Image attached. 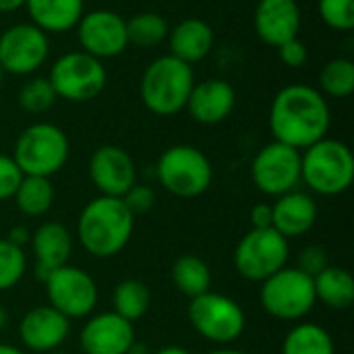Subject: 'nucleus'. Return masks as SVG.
<instances>
[{"mask_svg":"<svg viewBox=\"0 0 354 354\" xmlns=\"http://www.w3.org/2000/svg\"><path fill=\"white\" fill-rule=\"evenodd\" d=\"M172 284L189 299H195L212 288V270L199 255H180L170 270Z\"/></svg>","mask_w":354,"mask_h":354,"instance_id":"obj_25","label":"nucleus"},{"mask_svg":"<svg viewBox=\"0 0 354 354\" xmlns=\"http://www.w3.org/2000/svg\"><path fill=\"white\" fill-rule=\"evenodd\" d=\"M330 124L332 112L328 97L313 85H286L272 100L270 131L274 141L303 151L328 137Z\"/></svg>","mask_w":354,"mask_h":354,"instance_id":"obj_1","label":"nucleus"},{"mask_svg":"<svg viewBox=\"0 0 354 354\" xmlns=\"http://www.w3.org/2000/svg\"><path fill=\"white\" fill-rule=\"evenodd\" d=\"M50 56V35L31 21L15 23L0 33V71L15 77L35 75Z\"/></svg>","mask_w":354,"mask_h":354,"instance_id":"obj_12","label":"nucleus"},{"mask_svg":"<svg viewBox=\"0 0 354 354\" xmlns=\"http://www.w3.org/2000/svg\"><path fill=\"white\" fill-rule=\"evenodd\" d=\"M290 245L274 228H251L234 247V270L249 282H263L288 266Z\"/></svg>","mask_w":354,"mask_h":354,"instance_id":"obj_10","label":"nucleus"},{"mask_svg":"<svg viewBox=\"0 0 354 354\" xmlns=\"http://www.w3.org/2000/svg\"><path fill=\"white\" fill-rule=\"evenodd\" d=\"M253 27L257 37L272 48L299 37L303 27V12L297 0H259L253 12Z\"/></svg>","mask_w":354,"mask_h":354,"instance_id":"obj_18","label":"nucleus"},{"mask_svg":"<svg viewBox=\"0 0 354 354\" xmlns=\"http://www.w3.org/2000/svg\"><path fill=\"white\" fill-rule=\"evenodd\" d=\"M259 303L263 311L280 322H301L317 305L313 278L299 268H282L261 282Z\"/></svg>","mask_w":354,"mask_h":354,"instance_id":"obj_7","label":"nucleus"},{"mask_svg":"<svg viewBox=\"0 0 354 354\" xmlns=\"http://www.w3.org/2000/svg\"><path fill=\"white\" fill-rule=\"evenodd\" d=\"M29 21L44 33H68L85 12V0H27Z\"/></svg>","mask_w":354,"mask_h":354,"instance_id":"obj_23","label":"nucleus"},{"mask_svg":"<svg viewBox=\"0 0 354 354\" xmlns=\"http://www.w3.org/2000/svg\"><path fill=\"white\" fill-rule=\"evenodd\" d=\"M282 354H336V344L326 328L303 322L284 336Z\"/></svg>","mask_w":354,"mask_h":354,"instance_id":"obj_26","label":"nucleus"},{"mask_svg":"<svg viewBox=\"0 0 354 354\" xmlns=\"http://www.w3.org/2000/svg\"><path fill=\"white\" fill-rule=\"evenodd\" d=\"M21 180H23V172L15 164L12 156L0 153V201L12 199Z\"/></svg>","mask_w":354,"mask_h":354,"instance_id":"obj_35","label":"nucleus"},{"mask_svg":"<svg viewBox=\"0 0 354 354\" xmlns=\"http://www.w3.org/2000/svg\"><path fill=\"white\" fill-rule=\"evenodd\" d=\"M48 81L58 100L83 104L95 100L108 81L106 64L81 50L58 56L48 73Z\"/></svg>","mask_w":354,"mask_h":354,"instance_id":"obj_8","label":"nucleus"},{"mask_svg":"<svg viewBox=\"0 0 354 354\" xmlns=\"http://www.w3.org/2000/svg\"><path fill=\"white\" fill-rule=\"evenodd\" d=\"M236 106V91L224 79H205L195 81L185 110H189L191 118L199 124L214 127L224 122Z\"/></svg>","mask_w":354,"mask_h":354,"instance_id":"obj_19","label":"nucleus"},{"mask_svg":"<svg viewBox=\"0 0 354 354\" xmlns=\"http://www.w3.org/2000/svg\"><path fill=\"white\" fill-rule=\"evenodd\" d=\"M29 239H31V234H29V230L25 228V226H15V228H10L8 230V236H6V241L8 243H12V245H17V247H25V245H29Z\"/></svg>","mask_w":354,"mask_h":354,"instance_id":"obj_39","label":"nucleus"},{"mask_svg":"<svg viewBox=\"0 0 354 354\" xmlns=\"http://www.w3.org/2000/svg\"><path fill=\"white\" fill-rule=\"evenodd\" d=\"M187 317L203 340L220 346L236 342L247 328V315L243 307L234 299L212 290L191 299Z\"/></svg>","mask_w":354,"mask_h":354,"instance_id":"obj_9","label":"nucleus"},{"mask_svg":"<svg viewBox=\"0 0 354 354\" xmlns=\"http://www.w3.org/2000/svg\"><path fill=\"white\" fill-rule=\"evenodd\" d=\"M251 178L268 197L295 191L301 183V151L280 141L263 145L251 162Z\"/></svg>","mask_w":354,"mask_h":354,"instance_id":"obj_13","label":"nucleus"},{"mask_svg":"<svg viewBox=\"0 0 354 354\" xmlns=\"http://www.w3.org/2000/svg\"><path fill=\"white\" fill-rule=\"evenodd\" d=\"M301 183L322 197H338L354 183V156L344 141L324 137L301 151Z\"/></svg>","mask_w":354,"mask_h":354,"instance_id":"obj_3","label":"nucleus"},{"mask_svg":"<svg viewBox=\"0 0 354 354\" xmlns=\"http://www.w3.org/2000/svg\"><path fill=\"white\" fill-rule=\"evenodd\" d=\"M317 216L319 207L311 193L295 189L286 195L276 197V203L272 205V228L288 241L299 239L311 232Z\"/></svg>","mask_w":354,"mask_h":354,"instance_id":"obj_21","label":"nucleus"},{"mask_svg":"<svg viewBox=\"0 0 354 354\" xmlns=\"http://www.w3.org/2000/svg\"><path fill=\"white\" fill-rule=\"evenodd\" d=\"M48 354H68V353H62V351H54V353H48Z\"/></svg>","mask_w":354,"mask_h":354,"instance_id":"obj_46","label":"nucleus"},{"mask_svg":"<svg viewBox=\"0 0 354 354\" xmlns=\"http://www.w3.org/2000/svg\"><path fill=\"white\" fill-rule=\"evenodd\" d=\"M71 156L66 133L52 122H33L23 129L12 147V160L23 176L52 178L58 174Z\"/></svg>","mask_w":354,"mask_h":354,"instance_id":"obj_5","label":"nucleus"},{"mask_svg":"<svg viewBox=\"0 0 354 354\" xmlns=\"http://www.w3.org/2000/svg\"><path fill=\"white\" fill-rule=\"evenodd\" d=\"M75 29L79 50L102 62L120 56L129 48L127 21L110 8H93L83 12Z\"/></svg>","mask_w":354,"mask_h":354,"instance_id":"obj_14","label":"nucleus"},{"mask_svg":"<svg viewBox=\"0 0 354 354\" xmlns=\"http://www.w3.org/2000/svg\"><path fill=\"white\" fill-rule=\"evenodd\" d=\"M124 205L129 207V212L137 218V216H143L147 212H151V207L156 205V193L149 185H141V183H135L122 197Z\"/></svg>","mask_w":354,"mask_h":354,"instance_id":"obj_34","label":"nucleus"},{"mask_svg":"<svg viewBox=\"0 0 354 354\" xmlns=\"http://www.w3.org/2000/svg\"><path fill=\"white\" fill-rule=\"evenodd\" d=\"M151 354H191L187 348H183V346H162L160 351H156V353Z\"/></svg>","mask_w":354,"mask_h":354,"instance_id":"obj_41","label":"nucleus"},{"mask_svg":"<svg viewBox=\"0 0 354 354\" xmlns=\"http://www.w3.org/2000/svg\"><path fill=\"white\" fill-rule=\"evenodd\" d=\"M127 354H151V353H149V348H147L143 342H137V340H135V342H133V346L129 348V353Z\"/></svg>","mask_w":354,"mask_h":354,"instance_id":"obj_43","label":"nucleus"},{"mask_svg":"<svg viewBox=\"0 0 354 354\" xmlns=\"http://www.w3.org/2000/svg\"><path fill=\"white\" fill-rule=\"evenodd\" d=\"M278 58L288 68H301V66H305V62L309 58V50L299 37H295V39H288L282 46H278Z\"/></svg>","mask_w":354,"mask_h":354,"instance_id":"obj_37","label":"nucleus"},{"mask_svg":"<svg viewBox=\"0 0 354 354\" xmlns=\"http://www.w3.org/2000/svg\"><path fill=\"white\" fill-rule=\"evenodd\" d=\"M135 342V326L114 311L91 315L79 334L83 354H127Z\"/></svg>","mask_w":354,"mask_h":354,"instance_id":"obj_16","label":"nucleus"},{"mask_svg":"<svg viewBox=\"0 0 354 354\" xmlns=\"http://www.w3.org/2000/svg\"><path fill=\"white\" fill-rule=\"evenodd\" d=\"M151 305V292L145 282L127 278L114 286L112 292V311L124 317L127 322H139Z\"/></svg>","mask_w":354,"mask_h":354,"instance_id":"obj_28","label":"nucleus"},{"mask_svg":"<svg viewBox=\"0 0 354 354\" xmlns=\"http://www.w3.org/2000/svg\"><path fill=\"white\" fill-rule=\"evenodd\" d=\"M156 176L166 193L178 199H195L212 187L214 166L199 147L178 143L162 151Z\"/></svg>","mask_w":354,"mask_h":354,"instance_id":"obj_6","label":"nucleus"},{"mask_svg":"<svg viewBox=\"0 0 354 354\" xmlns=\"http://www.w3.org/2000/svg\"><path fill=\"white\" fill-rule=\"evenodd\" d=\"M71 334V319L50 305L29 309L19 322V340L23 348L37 354L58 351Z\"/></svg>","mask_w":354,"mask_h":354,"instance_id":"obj_17","label":"nucleus"},{"mask_svg":"<svg viewBox=\"0 0 354 354\" xmlns=\"http://www.w3.org/2000/svg\"><path fill=\"white\" fill-rule=\"evenodd\" d=\"M133 230L135 216L129 212L122 197L100 195L81 209L77 220V239L95 259H110L124 251Z\"/></svg>","mask_w":354,"mask_h":354,"instance_id":"obj_2","label":"nucleus"},{"mask_svg":"<svg viewBox=\"0 0 354 354\" xmlns=\"http://www.w3.org/2000/svg\"><path fill=\"white\" fill-rule=\"evenodd\" d=\"M168 33H170V23L160 12L145 10V12L133 15L127 21L129 44H133L137 48H145V50L156 48L168 39Z\"/></svg>","mask_w":354,"mask_h":354,"instance_id":"obj_29","label":"nucleus"},{"mask_svg":"<svg viewBox=\"0 0 354 354\" xmlns=\"http://www.w3.org/2000/svg\"><path fill=\"white\" fill-rule=\"evenodd\" d=\"M25 2L27 0H0V15L15 12L19 8H25Z\"/></svg>","mask_w":354,"mask_h":354,"instance_id":"obj_40","label":"nucleus"},{"mask_svg":"<svg viewBox=\"0 0 354 354\" xmlns=\"http://www.w3.org/2000/svg\"><path fill=\"white\" fill-rule=\"evenodd\" d=\"M0 354H25V351L19 348V346H15V344L0 342Z\"/></svg>","mask_w":354,"mask_h":354,"instance_id":"obj_42","label":"nucleus"},{"mask_svg":"<svg viewBox=\"0 0 354 354\" xmlns=\"http://www.w3.org/2000/svg\"><path fill=\"white\" fill-rule=\"evenodd\" d=\"M89 180L106 197H124L137 183V166L131 153L118 145H102L89 158Z\"/></svg>","mask_w":354,"mask_h":354,"instance_id":"obj_15","label":"nucleus"},{"mask_svg":"<svg viewBox=\"0 0 354 354\" xmlns=\"http://www.w3.org/2000/svg\"><path fill=\"white\" fill-rule=\"evenodd\" d=\"M44 286H46L48 305L71 322L89 317L100 301V290L95 280L85 270L71 263L54 270L44 280Z\"/></svg>","mask_w":354,"mask_h":354,"instance_id":"obj_11","label":"nucleus"},{"mask_svg":"<svg viewBox=\"0 0 354 354\" xmlns=\"http://www.w3.org/2000/svg\"><path fill=\"white\" fill-rule=\"evenodd\" d=\"M330 266V261H328V251L324 249V247H319V245H309V247H305L301 253H299V263H297V268L301 270V272H305L307 276H311V278H315L319 272H324L326 268Z\"/></svg>","mask_w":354,"mask_h":354,"instance_id":"obj_36","label":"nucleus"},{"mask_svg":"<svg viewBox=\"0 0 354 354\" xmlns=\"http://www.w3.org/2000/svg\"><path fill=\"white\" fill-rule=\"evenodd\" d=\"M195 85L191 64L164 54L147 64L139 83L143 106L156 116H174L185 110L189 93Z\"/></svg>","mask_w":354,"mask_h":354,"instance_id":"obj_4","label":"nucleus"},{"mask_svg":"<svg viewBox=\"0 0 354 354\" xmlns=\"http://www.w3.org/2000/svg\"><path fill=\"white\" fill-rule=\"evenodd\" d=\"M56 93L48 81V77H31L27 79L19 93H17V102L19 106L29 112V114H44L48 112L54 104H56Z\"/></svg>","mask_w":354,"mask_h":354,"instance_id":"obj_31","label":"nucleus"},{"mask_svg":"<svg viewBox=\"0 0 354 354\" xmlns=\"http://www.w3.org/2000/svg\"><path fill=\"white\" fill-rule=\"evenodd\" d=\"M29 245L35 259V278L44 282L54 270L68 263L73 253V234L60 222H46L31 234Z\"/></svg>","mask_w":354,"mask_h":354,"instance_id":"obj_20","label":"nucleus"},{"mask_svg":"<svg viewBox=\"0 0 354 354\" xmlns=\"http://www.w3.org/2000/svg\"><path fill=\"white\" fill-rule=\"evenodd\" d=\"M27 272V255L21 247L0 239V292L15 288Z\"/></svg>","mask_w":354,"mask_h":354,"instance_id":"obj_32","label":"nucleus"},{"mask_svg":"<svg viewBox=\"0 0 354 354\" xmlns=\"http://www.w3.org/2000/svg\"><path fill=\"white\" fill-rule=\"evenodd\" d=\"M6 324H8V311L0 305V332L6 328Z\"/></svg>","mask_w":354,"mask_h":354,"instance_id":"obj_44","label":"nucleus"},{"mask_svg":"<svg viewBox=\"0 0 354 354\" xmlns=\"http://www.w3.org/2000/svg\"><path fill=\"white\" fill-rule=\"evenodd\" d=\"M326 97L344 100L354 91V62L351 58L338 56L328 60L319 71V87Z\"/></svg>","mask_w":354,"mask_h":354,"instance_id":"obj_30","label":"nucleus"},{"mask_svg":"<svg viewBox=\"0 0 354 354\" xmlns=\"http://www.w3.org/2000/svg\"><path fill=\"white\" fill-rule=\"evenodd\" d=\"M2 77H4V73L0 71V85H2Z\"/></svg>","mask_w":354,"mask_h":354,"instance_id":"obj_47","label":"nucleus"},{"mask_svg":"<svg viewBox=\"0 0 354 354\" xmlns=\"http://www.w3.org/2000/svg\"><path fill=\"white\" fill-rule=\"evenodd\" d=\"M12 201L23 216L41 218L54 205V185L44 176H23Z\"/></svg>","mask_w":354,"mask_h":354,"instance_id":"obj_27","label":"nucleus"},{"mask_svg":"<svg viewBox=\"0 0 354 354\" xmlns=\"http://www.w3.org/2000/svg\"><path fill=\"white\" fill-rule=\"evenodd\" d=\"M317 12L334 31H351L354 27V0H317Z\"/></svg>","mask_w":354,"mask_h":354,"instance_id":"obj_33","label":"nucleus"},{"mask_svg":"<svg viewBox=\"0 0 354 354\" xmlns=\"http://www.w3.org/2000/svg\"><path fill=\"white\" fill-rule=\"evenodd\" d=\"M166 41L170 48V56L193 66L209 56V52L214 50L216 35L207 21L199 17H187L174 27H170Z\"/></svg>","mask_w":354,"mask_h":354,"instance_id":"obj_22","label":"nucleus"},{"mask_svg":"<svg viewBox=\"0 0 354 354\" xmlns=\"http://www.w3.org/2000/svg\"><path fill=\"white\" fill-rule=\"evenodd\" d=\"M207 354H247L243 353V351H234V348H218V351H212V353Z\"/></svg>","mask_w":354,"mask_h":354,"instance_id":"obj_45","label":"nucleus"},{"mask_svg":"<svg viewBox=\"0 0 354 354\" xmlns=\"http://www.w3.org/2000/svg\"><path fill=\"white\" fill-rule=\"evenodd\" d=\"M315 299L334 311H346L354 303V278L353 274L338 266H328L313 278Z\"/></svg>","mask_w":354,"mask_h":354,"instance_id":"obj_24","label":"nucleus"},{"mask_svg":"<svg viewBox=\"0 0 354 354\" xmlns=\"http://www.w3.org/2000/svg\"><path fill=\"white\" fill-rule=\"evenodd\" d=\"M249 220H251V228H272V205L270 203L253 205Z\"/></svg>","mask_w":354,"mask_h":354,"instance_id":"obj_38","label":"nucleus"}]
</instances>
